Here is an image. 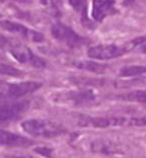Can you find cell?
<instances>
[{"label": "cell", "mask_w": 146, "mask_h": 158, "mask_svg": "<svg viewBox=\"0 0 146 158\" xmlns=\"http://www.w3.org/2000/svg\"><path fill=\"white\" fill-rule=\"evenodd\" d=\"M21 127L31 136L43 137V138H53L66 132V129L60 124L43 119L26 120L21 124Z\"/></svg>", "instance_id": "cell-1"}, {"label": "cell", "mask_w": 146, "mask_h": 158, "mask_svg": "<svg viewBox=\"0 0 146 158\" xmlns=\"http://www.w3.org/2000/svg\"><path fill=\"white\" fill-rule=\"evenodd\" d=\"M42 84L35 81L8 83L0 87V97L4 99H17L38 90Z\"/></svg>", "instance_id": "cell-2"}, {"label": "cell", "mask_w": 146, "mask_h": 158, "mask_svg": "<svg viewBox=\"0 0 146 158\" xmlns=\"http://www.w3.org/2000/svg\"><path fill=\"white\" fill-rule=\"evenodd\" d=\"M53 37L70 48H76L84 44L85 40L83 37L77 34L73 29L62 23H56L51 27Z\"/></svg>", "instance_id": "cell-3"}, {"label": "cell", "mask_w": 146, "mask_h": 158, "mask_svg": "<svg viewBox=\"0 0 146 158\" xmlns=\"http://www.w3.org/2000/svg\"><path fill=\"white\" fill-rule=\"evenodd\" d=\"M129 49L131 48L127 46H118V45L114 44H100L90 47L87 51V54L90 58H93V59L109 60L122 56Z\"/></svg>", "instance_id": "cell-4"}, {"label": "cell", "mask_w": 146, "mask_h": 158, "mask_svg": "<svg viewBox=\"0 0 146 158\" xmlns=\"http://www.w3.org/2000/svg\"><path fill=\"white\" fill-rule=\"evenodd\" d=\"M28 101L6 100L0 101V124L10 122L17 119L28 109Z\"/></svg>", "instance_id": "cell-5"}, {"label": "cell", "mask_w": 146, "mask_h": 158, "mask_svg": "<svg viewBox=\"0 0 146 158\" xmlns=\"http://www.w3.org/2000/svg\"><path fill=\"white\" fill-rule=\"evenodd\" d=\"M128 118L124 117H88L84 116L79 119V125L83 127L106 128L115 126H127Z\"/></svg>", "instance_id": "cell-6"}, {"label": "cell", "mask_w": 146, "mask_h": 158, "mask_svg": "<svg viewBox=\"0 0 146 158\" xmlns=\"http://www.w3.org/2000/svg\"><path fill=\"white\" fill-rule=\"evenodd\" d=\"M10 52L16 60L20 63L30 64L33 67L36 68H43L46 66L45 61L42 58L35 55L30 49L26 46H14L10 49Z\"/></svg>", "instance_id": "cell-7"}, {"label": "cell", "mask_w": 146, "mask_h": 158, "mask_svg": "<svg viewBox=\"0 0 146 158\" xmlns=\"http://www.w3.org/2000/svg\"><path fill=\"white\" fill-rule=\"evenodd\" d=\"M0 27L5 29L7 31L19 33L22 36L26 37V38L30 39L34 42H42L44 40L43 35L39 32H36L34 30H31L24 25H21L19 23H15L12 21H8V20H4V21H0Z\"/></svg>", "instance_id": "cell-8"}, {"label": "cell", "mask_w": 146, "mask_h": 158, "mask_svg": "<svg viewBox=\"0 0 146 158\" xmlns=\"http://www.w3.org/2000/svg\"><path fill=\"white\" fill-rule=\"evenodd\" d=\"M115 0H93L92 2V17L96 21L101 22L108 15L114 14Z\"/></svg>", "instance_id": "cell-9"}, {"label": "cell", "mask_w": 146, "mask_h": 158, "mask_svg": "<svg viewBox=\"0 0 146 158\" xmlns=\"http://www.w3.org/2000/svg\"><path fill=\"white\" fill-rule=\"evenodd\" d=\"M33 144V141L21 135L0 129V145L15 147H26Z\"/></svg>", "instance_id": "cell-10"}, {"label": "cell", "mask_w": 146, "mask_h": 158, "mask_svg": "<svg viewBox=\"0 0 146 158\" xmlns=\"http://www.w3.org/2000/svg\"><path fill=\"white\" fill-rule=\"evenodd\" d=\"M66 99L73 102L74 104H83L95 99V94L92 90H80L72 91L66 94Z\"/></svg>", "instance_id": "cell-11"}, {"label": "cell", "mask_w": 146, "mask_h": 158, "mask_svg": "<svg viewBox=\"0 0 146 158\" xmlns=\"http://www.w3.org/2000/svg\"><path fill=\"white\" fill-rule=\"evenodd\" d=\"M74 66H76L77 68L87 70V71L97 73V74H102L107 69L106 65L95 63V62H91V61H75Z\"/></svg>", "instance_id": "cell-12"}, {"label": "cell", "mask_w": 146, "mask_h": 158, "mask_svg": "<svg viewBox=\"0 0 146 158\" xmlns=\"http://www.w3.org/2000/svg\"><path fill=\"white\" fill-rule=\"evenodd\" d=\"M118 98L125 101L146 103V90H134L131 91V92L119 95Z\"/></svg>", "instance_id": "cell-13"}, {"label": "cell", "mask_w": 146, "mask_h": 158, "mask_svg": "<svg viewBox=\"0 0 146 158\" xmlns=\"http://www.w3.org/2000/svg\"><path fill=\"white\" fill-rule=\"evenodd\" d=\"M146 73V66L142 65H133V66H125L119 70L120 77H132L138 76L141 74Z\"/></svg>", "instance_id": "cell-14"}, {"label": "cell", "mask_w": 146, "mask_h": 158, "mask_svg": "<svg viewBox=\"0 0 146 158\" xmlns=\"http://www.w3.org/2000/svg\"><path fill=\"white\" fill-rule=\"evenodd\" d=\"M41 4L49 10L54 16H60L62 13V2L61 0H40Z\"/></svg>", "instance_id": "cell-15"}, {"label": "cell", "mask_w": 146, "mask_h": 158, "mask_svg": "<svg viewBox=\"0 0 146 158\" xmlns=\"http://www.w3.org/2000/svg\"><path fill=\"white\" fill-rule=\"evenodd\" d=\"M112 146H113V145H110L109 143H106V142H97L93 144L92 148L94 152H100V153H103V154H111V153H113L115 150Z\"/></svg>", "instance_id": "cell-16"}, {"label": "cell", "mask_w": 146, "mask_h": 158, "mask_svg": "<svg viewBox=\"0 0 146 158\" xmlns=\"http://www.w3.org/2000/svg\"><path fill=\"white\" fill-rule=\"evenodd\" d=\"M0 74H1V75H8V76L17 77V76L21 75V72H20L17 68L12 67V66H10V65L0 63Z\"/></svg>", "instance_id": "cell-17"}, {"label": "cell", "mask_w": 146, "mask_h": 158, "mask_svg": "<svg viewBox=\"0 0 146 158\" xmlns=\"http://www.w3.org/2000/svg\"><path fill=\"white\" fill-rule=\"evenodd\" d=\"M127 126H146V116L137 118H129L127 120Z\"/></svg>", "instance_id": "cell-18"}, {"label": "cell", "mask_w": 146, "mask_h": 158, "mask_svg": "<svg viewBox=\"0 0 146 158\" xmlns=\"http://www.w3.org/2000/svg\"><path fill=\"white\" fill-rule=\"evenodd\" d=\"M86 1L87 0H69V3L75 10L83 12V9L86 7Z\"/></svg>", "instance_id": "cell-19"}, {"label": "cell", "mask_w": 146, "mask_h": 158, "mask_svg": "<svg viewBox=\"0 0 146 158\" xmlns=\"http://www.w3.org/2000/svg\"><path fill=\"white\" fill-rule=\"evenodd\" d=\"M5 158H33V157L28 156V155H11V156H7Z\"/></svg>", "instance_id": "cell-20"}, {"label": "cell", "mask_w": 146, "mask_h": 158, "mask_svg": "<svg viewBox=\"0 0 146 158\" xmlns=\"http://www.w3.org/2000/svg\"><path fill=\"white\" fill-rule=\"evenodd\" d=\"M140 49H141V51H142V52L146 53V44H141Z\"/></svg>", "instance_id": "cell-21"}, {"label": "cell", "mask_w": 146, "mask_h": 158, "mask_svg": "<svg viewBox=\"0 0 146 158\" xmlns=\"http://www.w3.org/2000/svg\"><path fill=\"white\" fill-rule=\"evenodd\" d=\"M138 81L139 83H146V77H143V78H141V79H138Z\"/></svg>", "instance_id": "cell-22"}, {"label": "cell", "mask_w": 146, "mask_h": 158, "mask_svg": "<svg viewBox=\"0 0 146 158\" xmlns=\"http://www.w3.org/2000/svg\"><path fill=\"white\" fill-rule=\"evenodd\" d=\"M16 1H25V0H16Z\"/></svg>", "instance_id": "cell-23"}, {"label": "cell", "mask_w": 146, "mask_h": 158, "mask_svg": "<svg viewBox=\"0 0 146 158\" xmlns=\"http://www.w3.org/2000/svg\"><path fill=\"white\" fill-rule=\"evenodd\" d=\"M1 41H2V40H0V42H1Z\"/></svg>", "instance_id": "cell-24"}]
</instances>
